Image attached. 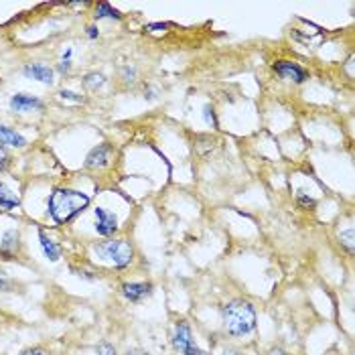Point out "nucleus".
Segmentation results:
<instances>
[{
  "label": "nucleus",
  "mask_w": 355,
  "mask_h": 355,
  "mask_svg": "<svg viewBox=\"0 0 355 355\" xmlns=\"http://www.w3.org/2000/svg\"><path fill=\"white\" fill-rule=\"evenodd\" d=\"M92 197L80 189L71 187H55L47 195V218L55 225H67L78 219L89 207Z\"/></svg>",
  "instance_id": "1"
},
{
  "label": "nucleus",
  "mask_w": 355,
  "mask_h": 355,
  "mask_svg": "<svg viewBox=\"0 0 355 355\" xmlns=\"http://www.w3.org/2000/svg\"><path fill=\"white\" fill-rule=\"evenodd\" d=\"M85 35H87L89 39H98V37H100V31H98L96 25H89V27L85 28Z\"/></svg>",
  "instance_id": "27"
},
{
  "label": "nucleus",
  "mask_w": 355,
  "mask_h": 355,
  "mask_svg": "<svg viewBox=\"0 0 355 355\" xmlns=\"http://www.w3.org/2000/svg\"><path fill=\"white\" fill-rule=\"evenodd\" d=\"M10 164H12V157L8 155V150L4 146H0V175L6 173L10 168Z\"/></svg>",
  "instance_id": "21"
},
{
  "label": "nucleus",
  "mask_w": 355,
  "mask_h": 355,
  "mask_svg": "<svg viewBox=\"0 0 355 355\" xmlns=\"http://www.w3.org/2000/svg\"><path fill=\"white\" fill-rule=\"evenodd\" d=\"M69 57H71V49H67V53L63 55V59H61L59 65H57V71H59L61 76H67V73L71 71V65H73V63H71Z\"/></svg>",
  "instance_id": "18"
},
{
  "label": "nucleus",
  "mask_w": 355,
  "mask_h": 355,
  "mask_svg": "<svg viewBox=\"0 0 355 355\" xmlns=\"http://www.w3.org/2000/svg\"><path fill=\"white\" fill-rule=\"evenodd\" d=\"M94 230L98 236L102 238H116L118 232H120V221H118V216L114 211H110L106 207L98 205L94 207Z\"/></svg>",
  "instance_id": "5"
},
{
  "label": "nucleus",
  "mask_w": 355,
  "mask_h": 355,
  "mask_svg": "<svg viewBox=\"0 0 355 355\" xmlns=\"http://www.w3.org/2000/svg\"><path fill=\"white\" fill-rule=\"evenodd\" d=\"M219 355H242V352H240V349H236V347H225V349H223Z\"/></svg>",
  "instance_id": "28"
},
{
  "label": "nucleus",
  "mask_w": 355,
  "mask_h": 355,
  "mask_svg": "<svg viewBox=\"0 0 355 355\" xmlns=\"http://www.w3.org/2000/svg\"><path fill=\"white\" fill-rule=\"evenodd\" d=\"M297 201L301 203L302 207H306V209H315V205H317V201L311 195H306L302 189H299V193H297Z\"/></svg>",
  "instance_id": "22"
},
{
  "label": "nucleus",
  "mask_w": 355,
  "mask_h": 355,
  "mask_svg": "<svg viewBox=\"0 0 355 355\" xmlns=\"http://www.w3.org/2000/svg\"><path fill=\"white\" fill-rule=\"evenodd\" d=\"M45 108V102L37 96H31V94H15L10 98V110L12 112H19V114H25V112H37V110Z\"/></svg>",
  "instance_id": "11"
},
{
  "label": "nucleus",
  "mask_w": 355,
  "mask_h": 355,
  "mask_svg": "<svg viewBox=\"0 0 355 355\" xmlns=\"http://www.w3.org/2000/svg\"><path fill=\"white\" fill-rule=\"evenodd\" d=\"M112 155H114V146L110 142H102L87 153V157L83 161V168L85 171H102V168L110 166Z\"/></svg>",
  "instance_id": "7"
},
{
  "label": "nucleus",
  "mask_w": 355,
  "mask_h": 355,
  "mask_svg": "<svg viewBox=\"0 0 355 355\" xmlns=\"http://www.w3.org/2000/svg\"><path fill=\"white\" fill-rule=\"evenodd\" d=\"M82 83L89 89V92H98L100 87H104L108 80H106V76L104 73H98V71H92V73H85L83 76Z\"/></svg>",
  "instance_id": "16"
},
{
  "label": "nucleus",
  "mask_w": 355,
  "mask_h": 355,
  "mask_svg": "<svg viewBox=\"0 0 355 355\" xmlns=\"http://www.w3.org/2000/svg\"><path fill=\"white\" fill-rule=\"evenodd\" d=\"M96 352H98V355H118L116 347L110 341H100L98 347H96Z\"/></svg>",
  "instance_id": "23"
},
{
  "label": "nucleus",
  "mask_w": 355,
  "mask_h": 355,
  "mask_svg": "<svg viewBox=\"0 0 355 355\" xmlns=\"http://www.w3.org/2000/svg\"><path fill=\"white\" fill-rule=\"evenodd\" d=\"M15 291H17V282L10 276L0 272V293H15Z\"/></svg>",
  "instance_id": "17"
},
{
  "label": "nucleus",
  "mask_w": 355,
  "mask_h": 355,
  "mask_svg": "<svg viewBox=\"0 0 355 355\" xmlns=\"http://www.w3.org/2000/svg\"><path fill=\"white\" fill-rule=\"evenodd\" d=\"M21 355H53L49 349H45V347H41V345H37V347H28L25 352H21Z\"/></svg>",
  "instance_id": "24"
},
{
  "label": "nucleus",
  "mask_w": 355,
  "mask_h": 355,
  "mask_svg": "<svg viewBox=\"0 0 355 355\" xmlns=\"http://www.w3.org/2000/svg\"><path fill=\"white\" fill-rule=\"evenodd\" d=\"M120 80L124 83L137 82V67H130V65L122 67V69H120Z\"/></svg>",
  "instance_id": "20"
},
{
  "label": "nucleus",
  "mask_w": 355,
  "mask_h": 355,
  "mask_svg": "<svg viewBox=\"0 0 355 355\" xmlns=\"http://www.w3.org/2000/svg\"><path fill=\"white\" fill-rule=\"evenodd\" d=\"M37 236H39V246H41L43 256H45L47 260H51V262H59L61 256H63V248L59 246L43 227L37 230Z\"/></svg>",
  "instance_id": "12"
},
{
  "label": "nucleus",
  "mask_w": 355,
  "mask_h": 355,
  "mask_svg": "<svg viewBox=\"0 0 355 355\" xmlns=\"http://www.w3.org/2000/svg\"><path fill=\"white\" fill-rule=\"evenodd\" d=\"M221 323L230 337H246L258 327L256 306L248 299H232L221 306Z\"/></svg>",
  "instance_id": "2"
},
{
  "label": "nucleus",
  "mask_w": 355,
  "mask_h": 355,
  "mask_svg": "<svg viewBox=\"0 0 355 355\" xmlns=\"http://www.w3.org/2000/svg\"><path fill=\"white\" fill-rule=\"evenodd\" d=\"M27 138L23 137L21 132H17L15 128L2 126L0 124V146H8V148H25L27 146Z\"/></svg>",
  "instance_id": "13"
},
{
  "label": "nucleus",
  "mask_w": 355,
  "mask_h": 355,
  "mask_svg": "<svg viewBox=\"0 0 355 355\" xmlns=\"http://www.w3.org/2000/svg\"><path fill=\"white\" fill-rule=\"evenodd\" d=\"M96 21H102V19H108V21H122V15L120 10H116L112 4L108 2H98L96 4Z\"/></svg>",
  "instance_id": "15"
},
{
  "label": "nucleus",
  "mask_w": 355,
  "mask_h": 355,
  "mask_svg": "<svg viewBox=\"0 0 355 355\" xmlns=\"http://www.w3.org/2000/svg\"><path fill=\"white\" fill-rule=\"evenodd\" d=\"M329 355H339V354H329Z\"/></svg>",
  "instance_id": "31"
},
{
  "label": "nucleus",
  "mask_w": 355,
  "mask_h": 355,
  "mask_svg": "<svg viewBox=\"0 0 355 355\" xmlns=\"http://www.w3.org/2000/svg\"><path fill=\"white\" fill-rule=\"evenodd\" d=\"M19 203H21L19 195L12 191L6 183L0 181V209L2 211H12V209L19 207Z\"/></svg>",
  "instance_id": "14"
},
{
  "label": "nucleus",
  "mask_w": 355,
  "mask_h": 355,
  "mask_svg": "<svg viewBox=\"0 0 355 355\" xmlns=\"http://www.w3.org/2000/svg\"><path fill=\"white\" fill-rule=\"evenodd\" d=\"M203 112H205V114H203V116H205V122H207V124L218 126V120H216V112H214V108H211V106H205Z\"/></svg>",
  "instance_id": "25"
},
{
  "label": "nucleus",
  "mask_w": 355,
  "mask_h": 355,
  "mask_svg": "<svg viewBox=\"0 0 355 355\" xmlns=\"http://www.w3.org/2000/svg\"><path fill=\"white\" fill-rule=\"evenodd\" d=\"M23 76L28 80L45 83V85H53L55 83V69L45 65V63H27L23 67Z\"/></svg>",
  "instance_id": "10"
},
{
  "label": "nucleus",
  "mask_w": 355,
  "mask_h": 355,
  "mask_svg": "<svg viewBox=\"0 0 355 355\" xmlns=\"http://www.w3.org/2000/svg\"><path fill=\"white\" fill-rule=\"evenodd\" d=\"M94 252L98 254V258H102L118 270L128 268L135 260V246L126 238H108L104 242H98L94 246Z\"/></svg>",
  "instance_id": "3"
},
{
  "label": "nucleus",
  "mask_w": 355,
  "mask_h": 355,
  "mask_svg": "<svg viewBox=\"0 0 355 355\" xmlns=\"http://www.w3.org/2000/svg\"><path fill=\"white\" fill-rule=\"evenodd\" d=\"M57 96H59L61 100H67V102H76V104H82V102H83L82 94H76V92H71V89H59V92H57Z\"/></svg>",
  "instance_id": "19"
},
{
  "label": "nucleus",
  "mask_w": 355,
  "mask_h": 355,
  "mask_svg": "<svg viewBox=\"0 0 355 355\" xmlns=\"http://www.w3.org/2000/svg\"><path fill=\"white\" fill-rule=\"evenodd\" d=\"M120 293H122V297L128 302L138 304V302H144L146 299L153 297L155 284L153 282H124L120 286Z\"/></svg>",
  "instance_id": "9"
},
{
  "label": "nucleus",
  "mask_w": 355,
  "mask_h": 355,
  "mask_svg": "<svg viewBox=\"0 0 355 355\" xmlns=\"http://www.w3.org/2000/svg\"><path fill=\"white\" fill-rule=\"evenodd\" d=\"M341 238H343V244H345V248H347L349 252H354V232L349 230V232H345Z\"/></svg>",
  "instance_id": "26"
},
{
  "label": "nucleus",
  "mask_w": 355,
  "mask_h": 355,
  "mask_svg": "<svg viewBox=\"0 0 355 355\" xmlns=\"http://www.w3.org/2000/svg\"><path fill=\"white\" fill-rule=\"evenodd\" d=\"M171 345H173V349L179 355H191L193 352L199 349L197 343H195V335H193L191 325L185 319L175 323L173 333H171Z\"/></svg>",
  "instance_id": "4"
},
{
  "label": "nucleus",
  "mask_w": 355,
  "mask_h": 355,
  "mask_svg": "<svg viewBox=\"0 0 355 355\" xmlns=\"http://www.w3.org/2000/svg\"><path fill=\"white\" fill-rule=\"evenodd\" d=\"M274 73L278 76V78H282V80H286V82H293V83H304L309 78H311V73L301 67L299 63H295V61H276L272 65Z\"/></svg>",
  "instance_id": "8"
},
{
  "label": "nucleus",
  "mask_w": 355,
  "mask_h": 355,
  "mask_svg": "<svg viewBox=\"0 0 355 355\" xmlns=\"http://www.w3.org/2000/svg\"><path fill=\"white\" fill-rule=\"evenodd\" d=\"M23 254V238L19 230H8L2 234L0 240V260L6 262H15L19 260V256Z\"/></svg>",
  "instance_id": "6"
},
{
  "label": "nucleus",
  "mask_w": 355,
  "mask_h": 355,
  "mask_svg": "<svg viewBox=\"0 0 355 355\" xmlns=\"http://www.w3.org/2000/svg\"><path fill=\"white\" fill-rule=\"evenodd\" d=\"M191 355H214L211 352H205V349H197V352H193Z\"/></svg>",
  "instance_id": "30"
},
{
  "label": "nucleus",
  "mask_w": 355,
  "mask_h": 355,
  "mask_svg": "<svg viewBox=\"0 0 355 355\" xmlns=\"http://www.w3.org/2000/svg\"><path fill=\"white\" fill-rule=\"evenodd\" d=\"M124 355H153L150 352H144V349H128Z\"/></svg>",
  "instance_id": "29"
}]
</instances>
